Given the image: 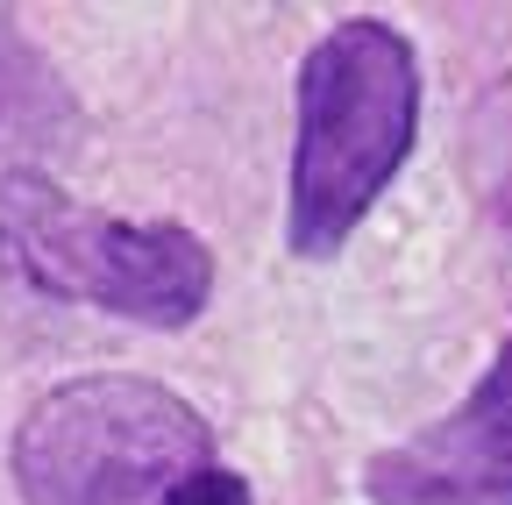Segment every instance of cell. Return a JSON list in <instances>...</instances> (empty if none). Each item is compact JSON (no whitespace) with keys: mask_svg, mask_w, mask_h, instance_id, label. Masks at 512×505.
<instances>
[{"mask_svg":"<svg viewBox=\"0 0 512 505\" xmlns=\"http://www.w3.org/2000/svg\"><path fill=\"white\" fill-rule=\"evenodd\" d=\"M157 505H249V477L228 470V463H207V470H192L185 484H171Z\"/></svg>","mask_w":512,"mask_h":505,"instance_id":"7","label":"cell"},{"mask_svg":"<svg viewBox=\"0 0 512 505\" xmlns=\"http://www.w3.org/2000/svg\"><path fill=\"white\" fill-rule=\"evenodd\" d=\"M22 505H157L214 463V427L157 377H72L15 427Z\"/></svg>","mask_w":512,"mask_h":505,"instance_id":"3","label":"cell"},{"mask_svg":"<svg viewBox=\"0 0 512 505\" xmlns=\"http://www.w3.org/2000/svg\"><path fill=\"white\" fill-rule=\"evenodd\" d=\"M370 505H512V335L463 406L363 463Z\"/></svg>","mask_w":512,"mask_h":505,"instance_id":"4","label":"cell"},{"mask_svg":"<svg viewBox=\"0 0 512 505\" xmlns=\"http://www.w3.org/2000/svg\"><path fill=\"white\" fill-rule=\"evenodd\" d=\"M470 157H477V200L491 214V228L505 235L512 249V72L477 100V121H470Z\"/></svg>","mask_w":512,"mask_h":505,"instance_id":"6","label":"cell"},{"mask_svg":"<svg viewBox=\"0 0 512 505\" xmlns=\"http://www.w3.org/2000/svg\"><path fill=\"white\" fill-rule=\"evenodd\" d=\"M79 136H86L79 93L36 50V36L0 8V157H22V171H36L29 157H64L79 150Z\"/></svg>","mask_w":512,"mask_h":505,"instance_id":"5","label":"cell"},{"mask_svg":"<svg viewBox=\"0 0 512 505\" xmlns=\"http://www.w3.org/2000/svg\"><path fill=\"white\" fill-rule=\"evenodd\" d=\"M0 264L43 299L136 328H192L214 299V249L185 221H114L50 171H0Z\"/></svg>","mask_w":512,"mask_h":505,"instance_id":"2","label":"cell"},{"mask_svg":"<svg viewBox=\"0 0 512 505\" xmlns=\"http://www.w3.org/2000/svg\"><path fill=\"white\" fill-rule=\"evenodd\" d=\"M420 136V57L384 15H349L306 50L292 178H285V249L328 264L370 207L392 193Z\"/></svg>","mask_w":512,"mask_h":505,"instance_id":"1","label":"cell"}]
</instances>
